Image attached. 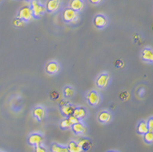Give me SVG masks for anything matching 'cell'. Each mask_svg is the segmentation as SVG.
<instances>
[{
    "label": "cell",
    "instance_id": "cell-26",
    "mask_svg": "<svg viewBox=\"0 0 153 152\" xmlns=\"http://www.w3.org/2000/svg\"><path fill=\"white\" fill-rule=\"evenodd\" d=\"M34 152H49L47 151V150L45 148L44 146H41V145H39V146H35V150H34Z\"/></svg>",
    "mask_w": 153,
    "mask_h": 152
},
{
    "label": "cell",
    "instance_id": "cell-14",
    "mask_svg": "<svg viewBox=\"0 0 153 152\" xmlns=\"http://www.w3.org/2000/svg\"><path fill=\"white\" fill-rule=\"evenodd\" d=\"M142 59L147 62L153 61V53L152 50L151 48H145L144 50L142 51Z\"/></svg>",
    "mask_w": 153,
    "mask_h": 152
},
{
    "label": "cell",
    "instance_id": "cell-31",
    "mask_svg": "<svg viewBox=\"0 0 153 152\" xmlns=\"http://www.w3.org/2000/svg\"><path fill=\"white\" fill-rule=\"evenodd\" d=\"M0 152H3V151H0Z\"/></svg>",
    "mask_w": 153,
    "mask_h": 152
},
{
    "label": "cell",
    "instance_id": "cell-7",
    "mask_svg": "<svg viewBox=\"0 0 153 152\" xmlns=\"http://www.w3.org/2000/svg\"><path fill=\"white\" fill-rule=\"evenodd\" d=\"M109 77L108 74L107 73H102L100 76H98L97 80H96V85L98 87L100 88H106L109 83Z\"/></svg>",
    "mask_w": 153,
    "mask_h": 152
},
{
    "label": "cell",
    "instance_id": "cell-18",
    "mask_svg": "<svg viewBox=\"0 0 153 152\" xmlns=\"http://www.w3.org/2000/svg\"><path fill=\"white\" fill-rule=\"evenodd\" d=\"M137 131L139 134H145L146 133L148 132V127H147V122L145 121H141L139 122L137 126Z\"/></svg>",
    "mask_w": 153,
    "mask_h": 152
},
{
    "label": "cell",
    "instance_id": "cell-3",
    "mask_svg": "<svg viewBox=\"0 0 153 152\" xmlns=\"http://www.w3.org/2000/svg\"><path fill=\"white\" fill-rule=\"evenodd\" d=\"M33 12L31 7L29 6L22 7L18 12V18L23 21H30L33 18Z\"/></svg>",
    "mask_w": 153,
    "mask_h": 152
},
{
    "label": "cell",
    "instance_id": "cell-17",
    "mask_svg": "<svg viewBox=\"0 0 153 152\" xmlns=\"http://www.w3.org/2000/svg\"><path fill=\"white\" fill-rule=\"evenodd\" d=\"M68 152H83L82 148L76 142H71L67 146Z\"/></svg>",
    "mask_w": 153,
    "mask_h": 152
},
{
    "label": "cell",
    "instance_id": "cell-1",
    "mask_svg": "<svg viewBox=\"0 0 153 152\" xmlns=\"http://www.w3.org/2000/svg\"><path fill=\"white\" fill-rule=\"evenodd\" d=\"M63 19L65 22L75 24L79 20V16H78V13L75 12L74 10L71 9L70 7H68L63 12Z\"/></svg>",
    "mask_w": 153,
    "mask_h": 152
},
{
    "label": "cell",
    "instance_id": "cell-27",
    "mask_svg": "<svg viewBox=\"0 0 153 152\" xmlns=\"http://www.w3.org/2000/svg\"><path fill=\"white\" fill-rule=\"evenodd\" d=\"M147 127H148V131L149 132H153V119L150 118L148 121L147 122Z\"/></svg>",
    "mask_w": 153,
    "mask_h": 152
},
{
    "label": "cell",
    "instance_id": "cell-20",
    "mask_svg": "<svg viewBox=\"0 0 153 152\" xmlns=\"http://www.w3.org/2000/svg\"><path fill=\"white\" fill-rule=\"evenodd\" d=\"M76 143L78 144L82 148L83 151H86V150H88L90 148V145H91V142H90V141L87 140V139H80Z\"/></svg>",
    "mask_w": 153,
    "mask_h": 152
},
{
    "label": "cell",
    "instance_id": "cell-30",
    "mask_svg": "<svg viewBox=\"0 0 153 152\" xmlns=\"http://www.w3.org/2000/svg\"><path fill=\"white\" fill-rule=\"evenodd\" d=\"M26 1H28V2H31V1H33V0H26Z\"/></svg>",
    "mask_w": 153,
    "mask_h": 152
},
{
    "label": "cell",
    "instance_id": "cell-2",
    "mask_svg": "<svg viewBox=\"0 0 153 152\" xmlns=\"http://www.w3.org/2000/svg\"><path fill=\"white\" fill-rule=\"evenodd\" d=\"M31 9H32L33 16L34 17H40L46 11V7L42 5L38 0L31 1Z\"/></svg>",
    "mask_w": 153,
    "mask_h": 152
},
{
    "label": "cell",
    "instance_id": "cell-10",
    "mask_svg": "<svg viewBox=\"0 0 153 152\" xmlns=\"http://www.w3.org/2000/svg\"><path fill=\"white\" fill-rule=\"evenodd\" d=\"M84 6L85 4L83 0H71L69 3V7L76 12L82 11L84 8Z\"/></svg>",
    "mask_w": 153,
    "mask_h": 152
},
{
    "label": "cell",
    "instance_id": "cell-24",
    "mask_svg": "<svg viewBox=\"0 0 153 152\" xmlns=\"http://www.w3.org/2000/svg\"><path fill=\"white\" fill-rule=\"evenodd\" d=\"M13 24H14V25H15L16 27H17V28H21V27H22L24 25L25 21H23L22 20H21V19H19V18L17 17L16 19L14 20Z\"/></svg>",
    "mask_w": 153,
    "mask_h": 152
},
{
    "label": "cell",
    "instance_id": "cell-6",
    "mask_svg": "<svg viewBox=\"0 0 153 152\" xmlns=\"http://www.w3.org/2000/svg\"><path fill=\"white\" fill-rule=\"evenodd\" d=\"M86 99L91 106H97L100 102V95L96 91H91L87 94Z\"/></svg>",
    "mask_w": 153,
    "mask_h": 152
},
{
    "label": "cell",
    "instance_id": "cell-4",
    "mask_svg": "<svg viewBox=\"0 0 153 152\" xmlns=\"http://www.w3.org/2000/svg\"><path fill=\"white\" fill-rule=\"evenodd\" d=\"M28 142H29V144L31 146H39L43 142V137L40 133H34L30 135V137L28 138Z\"/></svg>",
    "mask_w": 153,
    "mask_h": 152
},
{
    "label": "cell",
    "instance_id": "cell-12",
    "mask_svg": "<svg viewBox=\"0 0 153 152\" xmlns=\"http://www.w3.org/2000/svg\"><path fill=\"white\" fill-rule=\"evenodd\" d=\"M98 120L101 123H108V122H110V120H112V115L109 111H101L98 116Z\"/></svg>",
    "mask_w": 153,
    "mask_h": 152
},
{
    "label": "cell",
    "instance_id": "cell-32",
    "mask_svg": "<svg viewBox=\"0 0 153 152\" xmlns=\"http://www.w3.org/2000/svg\"><path fill=\"white\" fill-rule=\"evenodd\" d=\"M1 1H2V0H0V2H1Z\"/></svg>",
    "mask_w": 153,
    "mask_h": 152
},
{
    "label": "cell",
    "instance_id": "cell-25",
    "mask_svg": "<svg viewBox=\"0 0 153 152\" xmlns=\"http://www.w3.org/2000/svg\"><path fill=\"white\" fill-rule=\"evenodd\" d=\"M68 121L70 122V124L73 125H74V124L77 123V122H79V120L76 118V117H75L74 116V115H72V116H68Z\"/></svg>",
    "mask_w": 153,
    "mask_h": 152
},
{
    "label": "cell",
    "instance_id": "cell-28",
    "mask_svg": "<svg viewBox=\"0 0 153 152\" xmlns=\"http://www.w3.org/2000/svg\"><path fill=\"white\" fill-rule=\"evenodd\" d=\"M90 2L92 3V4H99L102 2V0H90Z\"/></svg>",
    "mask_w": 153,
    "mask_h": 152
},
{
    "label": "cell",
    "instance_id": "cell-5",
    "mask_svg": "<svg viewBox=\"0 0 153 152\" xmlns=\"http://www.w3.org/2000/svg\"><path fill=\"white\" fill-rule=\"evenodd\" d=\"M61 0H48L46 4V9L48 12H55L60 7Z\"/></svg>",
    "mask_w": 153,
    "mask_h": 152
},
{
    "label": "cell",
    "instance_id": "cell-9",
    "mask_svg": "<svg viewBox=\"0 0 153 152\" xmlns=\"http://www.w3.org/2000/svg\"><path fill=\"white\" fill-rule=\"evenodd\" d=\"M59 71V64L56 61L49 62L46 65V72L50 75H54L56 74Z\"/></svg>",
    "mask_w": 153,
    "mask_h": 152
},
{
    "label": "cell",
    "instance_id": "cell-22",
    "mask_svg": "<svg viewBox=\"0 0 153 152\" xmlns=\"http://www.w3.org/2000/svg\"><path fill=\"white\" fill-rule=\"evenodd\" d=\"M143 140L146 143H152L153 142V133L152 132H147L143 134Z\"/></svg>",
    "mask_w": 153,
    "mask_h": 152
},
{
    "label": "cell",
    "instance_id": "cell-16",
    "mask_svg": "<svg viewBox=\"0 0 153 152\" xmlns=\"http://www.w3.org/2000/svg\"><path fill=\"white\" fill-rule=\"evenodd\" d=\"M73 115L78 120H82L86 116V111L83 108H75Z\"/></svg>",
    "mask_w": 153,
    "mask_h": 152
},
{
    "label": "cell",
    "instance_id": "cell-23",
    "mask_svg": "<svg viewBox=\"0 0 153 152\" xmlns=\"http://www.w3.org/2000/svg\"><path fill=\"white\" fill-rule=\"evenodd\" d=\"M59 125H60V128L61 129H69L72 125L70 124V122L68 121V118L67 119H64L63 120H61V122L59 124Z\"/></svg>",
    "mask_w": 153,
    "mask_h": 152
},
{
    "label": "cell",
    "instance_id": "cell-13",
    "mask_svg": "<svg viewBox=\"0 0 153 152\" xmlns=\"http://www.w3.org/2000/svg\"><path fill=\"white\" fill-rule=\"evenodd\" d=\"M73 132L76 134H84L85 132H86V128L85 126L81 122H77V123L74 124L73 125L71 126Z\"/></svg>",
    "mask_w": 153,
    "mask_h": 152
},
{
    "label": "cell",
    "instance_id": "cell-11",
    "mask_svg": "<svg viewBox=\"0 0 153 152\" xmlns=\"http://www.w3.org/2000/svg\"><path fill=\"white\" fill-rule=\"evenodd\" d=\"M33 115L35 117L36 119L39 121H41L44 119L45 116H46V111L42 107H37L33 109Z\"/></svg>",
    "mask_w": 153,
    "mask_h": 152
},
{
    "label": "cell",
    "instance_id": "cell-33",
    "mask_svg": "<svg viewBox=\"0 0 153 152\" xmlns=\"http://www.w3.org/2000/svg\"><path fill=\"white\" fill-rule=\"evenodd\" d=\"M112 152H113V151H112Z\"/></svg>",
    "mask_w": 153,
    "mask_h": 152
},
{
    "label": "cell",
    "instance_id": "cell-21",
    "mask_svg": "<svg viewBox=\"0 0 153 152\" xmlns=\"http://www.w3.org/2000/svg\"><path fill=\"white\" fill-rule=\"evenodd\" d=\"M74 89L71 86H66L64 90V94L66 98H72L74 95Z\"/></svg>",
    "mask_w": 153,
    "mask_h": 152
},
{
    "label": "cell",
    "instance_id": "cell-15",
    "mask_svg": "<svg viewBox=\"0 0 153 152\" xmlns=\"http://www.w3.org/2000/svg\"><path fill=\"white\" fill-rule=\"evenodd\" d=\"M74 108H75L74 106L71 105L69 103H65V105L61 106V111L65 116H69L74 113Z\"/></svg>",
    "mask_w": 153,
    "mask_h": 152
},
{
    "label": "cell",
    "instance_id": "cell-29",
    "mask_svg": "<svg viewBox=\"0 0 153 152\" xmlns=\"http://www.w3.org/2000/svg\"><path fill=\"white\" fill-rule=\"evenodd\" d=\"M65 102L63 100V101H61V102H60V106H63V105H65Z\"/></svg>",
    "mask_w": 153,
    "mask_h": 152
},
{
    "label": "cell",
    "instance_id": "cell-19",
    "mask_svg": "<svg viewBox=\"0 0 153 152\" xmlns=\"http://www.w3.org/2000/svg\"><path fill=\"white\" fill-rule=\"evenodd\" d=\"M51 152H68L67 146H59L58 144H52L51 147Z\"/></svg>",
    "mask_w": 153,
    "mask_h": 152
},
{
    "label": "cell",
    "instance_id": "cell-8",
    "mask_svg": "<svg viewBox=\"0 0 153 152\" xmlns=\"http://www.w3.org/2000/svg\"><path fill=\"white\" fill-rule=\"evenodd\" d=\"M94 24L99 29H103L108 24V19L103 15H97L94 19Z\"/></svg>",
    "mask_w": 153,
    "mask_h": 152
}]
</instances>
